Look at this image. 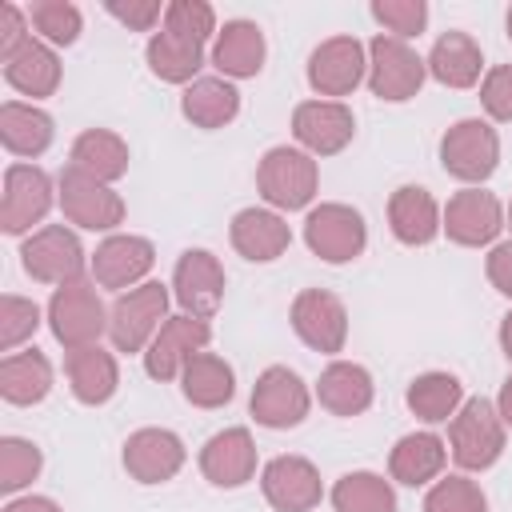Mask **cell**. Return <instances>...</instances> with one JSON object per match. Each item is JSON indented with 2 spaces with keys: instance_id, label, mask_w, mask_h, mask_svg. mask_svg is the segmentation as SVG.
Instances as JSON below:
<instances>
[{
  "instance_id": "6da1fadb",
  "label": "cell",
  "mask_w": 512,
  "mask_h": 512,
  "mask_svg": "<svg viewBox=\"0 0 512 512\" xmlns=\"http://www.w3.org/2000/svg\"><path fill=\"white\" fill-rule=\"evenodd\" d=\"M168 320V288L160 280H144L116 296L108 308V340L116 352H140Z\"/></svg>"
},
{
  "instance_id": "7a4b0ae2",
  "label": "cell",
  "mask_w": 512,
  "mask_h": 512,
  "mask_svg": "<svg viewBox=\"0 0 512 512\" xmlns=\"http://www.w3.org/2000/svg\"><path fill=\"white\" fill-rule=\"evenodd\" d=\"M448 440H452V460L460 468H468V472L492 468L504 452V420H500L496 404L484 396L464 400L448 424Z\"/></svg>"
},
{
  "instance_id": "3957f363",
  "label": "cell",
  "mask_w": 512,
  "mask_h": 512,
  "mask_svg": "<svg viewBox=\"0 0 512 512\" xmlns=\"http://www.w3.org/2000/svg\"><path fill=\"white\" fill-rule=\"evenodd\" d=\"M316 180H320L316 160H312L308 152H300V148H288V144L268 148L264 160H260V168H256L260 196H264L272 208H288V212L312 204Z\"/></svg>"
},
{
  "instance_id": "277c9868",
  "label": "cell",
  "mask_w": 512,
  "mask_h": 512,
  "mask_svg": "<svg viewBox=\"0 0 512 512\" xmlns=\"http://www.w3.org/2000/svg\"><path fill=\"white\" fill-rule=\"evenodd\" d=\"M48 324L52 336L72 352V348H88L100 340V332H108V312L96 296V284H64L52 292L48 300Z\"/></svg>"
},
{
  "instance_id": "5b68a950",
  "label": "cell",
  "mask_w": 512,
  "mask_h": 512,
  "mask_svg": "<svg viewBox=\"0 0 512 512\" xmlns=\"http://www.w3.org/2000/svg\"><path fill=\"white\" fill-rule=\"evenodd\" d=\"M496 160H500V140H496V128L484 120H456L440 136V164L448 176L464 184L488 180L496 172Z\"/></svg>"
},
{
  "instance_id": "8992f818",
  "label": "cell",
  "mask_w": 512,
  "mask_h": 512,
  "mask_svg": "<svg viewBox=\"0 0 512 512\" xmlns=\"http://www.w3.org/2000/svg\"><path fill=\"white\" fill-rule=\"evenodd\" d=\"M20 264L32 280L40 284H76L80 272H84V248L76 240L72 228L64 224H48L40 232H32L20 248Z\"/></svg>"
},
{
  "instance_id": "52a82bcc",
  "label": "cell",
  "mask_w": 512,
  "mask_h": 512,
  "mask_svg": "<svg viewBox=\"0 0 512 512\" xmlns=\"http://www.w3.org/2000/svg\"><path fill=\"white\" fill-rule=\"evenodd\" d=\"M424 72H428V64L404 40L376 36L368 44V88H372V96L392 100V104L412 100L424 84Z\"/></svg>"
},
{
  "instance_id": "ba28073f",
  "label": "cell",
  "mask_w": 512,
  "mask_h": 512,
  "mask_svg": "<svg viewBox=\"0 0 512 512\" xmlns=\"http://www.w3.org/2000/svg\"><path fill=\"white\" fill-rule=\"evenodd\" d=\"M304 240L308 248L328 260V264H344V260H356L368 244V228H364V216L348 204H320L308 212L304 220Z\"/></svg>"
},
{
  "instance_id": "9c48e42d",
  "label": "cell",
  "mask_w": 512,
  "mask_h": 512,
  "mask_svg": "<svg viewBox=\"0 0 512 512\" xmlns=\"http://www.w3.org/2000/svg\"><path fill=\"white\" fill-rule=\"evenodd\" d=\"M208 336H212V328L204 316H188V312L168 316L144 352V372L152 380H176L188 368V360L204 352Z\"/></svg>"
},
{
  "instance_id": "30bf717a",
  "label": "cell",
  "mask_w": 512,
  "mask_h": 512,
  "mask_svg": "<svg viewBox=\"0 0 512 512\" xmlns=\"http://www.w3.org/2000/svg\"><path fill=\"white\" fill-rule=\"evenodd\" d=\"M60 208L72 224L88 228V232H108L116 224H124V200L120 192H112L108 184L76 172L72 164L60 172Z\"/></svg>"
},
{
  "instance_id": "8fae6325",
  "label": "cell",
  "mask_w": 512,
  "mask_h": 512,
  "mask_svg": "<svg viewBox=\"0 0 512 512\" xmlns=\"http://www.w3.org/2000/svg\"><path fill=\"white\" fill-rule=\"evenodd\" d=\"M52 208V180L36 164H12L4 172V196H0V228L8 236L28 232L32 224L44 220Z\"/></svg>"
},
{
  "instance_id": "7c38bea8",
  "label": "cell",
  "mask_w": 512,
  "mask_h": 512,
  "mask_svg": "<svg viewBox=\"0 0 512 512\" xmlns=\"http://www.w3.org/2000/svg\"><path fill=\"white\" fill-rule=\"evenodd\" d=\"M248 412L264 428H296L308 416V388L292 368L272 364L260 372L252 400H248Z\"/></svg>"
},
{
  "instance_id": "4fadbf2b",
  "label": "cell",
  "mask_w": 512,
  "mask_h": 512,
  "mask_svg": "<svg viewBox=\"0 0 512 512\" xmlns=\"http://www.w3.org/2000/svg\"><path fill=\"white\" fill-rule=\"evenodd\" d=\"M292 328L296 336L316 348V352H340L348 340V312L340 304V296L324 292V288H304L292 300Z\"/></svg>"
},
{
  "instance_id": "5bb4252c",
  "label": "cell",
  "mask_w": 512,
  "mask_h": 512,
  "mask_svg": "<svg viewBox=\"0 0 512 512\" xmlns=\"http://www.w3.org/2000/svg\"><path fill=\"white\" fill-rule=\"evenodd\" d=\"M368 72L364 44L356 36H328L308 56V84L320 96H348Z\"/></svg>"
},
{
  "instance_id": "9a60e30c",
  "label": "cell",
  "mask_w": 512,
  "mask_h": 512,
  "mask_svg": "<svg viewBox=\"0 0 512 512\" xmlns=\"http://www.w3.org/2000/svg\"><path fill=\"white\" fill-rule=\"evenodd\" d=\"M172 288H176V300L188 316H212L224 300V268L212 252L204 248H188L180 252L176 260V272H172Z\"/></svg>"
},
{
  "instance_id": "2e32d148",
  "label": "cell",
  "mask_w": 512,
  "mask_h": 512,
  "mask_svg": "<svg viewBox=\"0 0 512 512\" xmlns=\"http://www.w3.org/2000/svg\"><path fill=\"white\" fill-rule=\"evenodd\" d=\"M504 228V212H500V200L484 188H464L448 200L444 208V232L448 240L464 244V248H480V244H492Z\"/></svg>"
},
{
  "instance_id": "e0dca14e",
  "label": "cell",
  "mask_w": 512,
  "mask_h": 512,
  "mask_svg": "<svg viewBox=\"0 0 512 512\" xmlns=\"http://www.w3.org/2000/svg\"><path fill=\"white\" fill-rule=\"evenodd\" d=\"M264 500L276 512H312L320 504V472L304 456H276L260 476Z\"/></svg>"
},
{
  "instance_id": "ac0fdd59",
  "label": "cell",
  "mask_w": 512,
  "mask_h": 512,
  "mask_svg": "<svg viewBox=\"0 0 512 512\" xmlns=\"http://www.w3.org/2000/svg\"><path fill=\"white\" fill-rule=\"evenodd\" d=\"M124 468L140 484H164L184 468V444L168 428H140L124 440Z\"/></svg>"
},
{
  "instance_id": "d6986e66",
  "label": "cell",
  "mask_w": 512,
  "mask_h": 512,
  "mask_svg": "<svg viewBox=\"0 0 512 512\" xmlns=\"http://www.w3.org/2000/svg\"><path fill=\"white\" fill-rule=\"evenodd\" d=\"M292 132L308 152L332 156V152L348 148V140L356 132V120L340 100H304L292 112Z\"/></svg>"
},
{
  "instance_id": "ffe728a7",
  "label": "cell",
  "mask_w": 512,
  "mask_h": 512,
  "mask_svg": "<svg viewBox=\"0 0 512 512\" xmlns=\"http://www.w3.org/2000/svg\"><path fill=\"white\" fill-rule=\"evenodd\" d=\"M200 472L216 488H240L256 472V444L248 428H224L200 448Z\"/></svg>"
},
{
  "instance_id": "44dd1931",
  "label": "cell",
  "mask_w": 512,
  "mask_h": 512,
  "mask_svg": "<svg viewBox=\"0 0 512 512\" xmlns=\"http://www.w3.org/2000/svg\"><path fill=\"white\" fill-rule=\"evenodd\" d=\"M152 260H156L152 240H144V236H108L92 252V276H96L100 288H128V284L148 276Z\"/></svg>"
},
{
  "instance_id": "7402d4cb",
  "label": "cell",
  "mask_w": 512,
  "mask_h": 512,
  "mask_svg": "<svg viewBox=\"0 0 512 512\" xmlns=\"http://www.w3.org/2000/svg\"><path fill=\"white\" fill-rule=\"evenodd\" d=\"M388 224H392V236L400 244H412V248L436 240V232L444 228L432 192L420 188V184H404V188L392 192V200H388Z\"/></svg>"
},
{
  "instance_id": "603a6c76",
  "label": "cell",
  "mask_w": 512,
  "mask_h": 512,
  "mask_svg": "<svg viewBox=\"0 0 512 512\" xmlns=\"http://www.w3.org/2000/svg\"><path fill=\"white\" fill-rule=\"evenodd\" d=\"M288 244H292V232H288V224L276 212H268V208H244V212L232 216V248L244 260L268 264Z\"/></svg>"
},
{
  "instance_id": "cb8c5ba5",
  "label": "cell",
  "mask_w": 512,
  "mask_h": 512,
  "mask_svg": "<svg viewBox=\"0 0 512 512\" xmlns=\"http://www.w3.org/2000/svg\"><path fill=\"white\" fill-rule=\"evenodd\" d=\"M64 372H68L72 396L80 404H104V400H112V392L120 384V368H116L112 352H104L100 344L72 348L64 360Z\"/></svg>"
},
{
  "instance_id": "d4e9b609",
  "label": "cell",
  "mask_w": 512,
  "mask_h": 512,
  "mask_svg": "<svg viewBox=\"0 0 512 512\" xmlns=\"http://www.w3.org/2000/svg\"><path fill=\"white\" fill-rule=\"evenodd\" d=\"M316 396L332 416H360L372 404V376L364 364L332 360L316 380Z\"/></svg>"
},
{
  "instance_id": "484cf974",
  "label": "cell",
  "mask_w": 512,
  "mask_h": 512,
  "mask_svg": "<svg viewBox=\"0 0 512 512\" xmlns=\"http://www.w3.org/2000/svg\"><path fill=\"white\" fill-rule=\"evenodd\" d=\"M264 32L252 24V20H228L220 32H216V44H212V64L224 72V76H256L264 68Z\"/></svg>"
},
{
  "instance_id": "4316f807",
  "label": "cell",
  "mask_w": 512,
  "mask_h": 512,
  "mask_svg": "<svg viewBox=\"0 0 512 512\" xmlns=\"http://www.w3.org/2000/svg\"><path fill=\"white\" fill-rule=\"evenodd\" d=\"M4 80L16 88V92H24V96H52L56 92V84H60V60H56V52L44 44V40H36V36H28L8 60H4Z\"/></svg>"
},
{
  "instance_id": "83f0119b",
  "label": "cell",
  "mask_w": 512,
  "mask_h": 512,
  "mask_svg": "<svg viewBox=\"0 0 512 512\" xmlns=\"http://www.w3.org/2000/svg\"><path fill=\"white\" fill-rule=\"evenodd\" d=\"M180 112L184 120H192L196 128H224L228 120H236L240 112V92L224 80V76H200L184 88L180 96Z\"/></svg>"
},
{
  "instance_id": "f1b7e54d",
  "label": "cell",
  "mask_w": 512,
  "mask_h": 512,
  "mask_svg": "<svg viewBox=\"0 0 512 512\" xmlns=\"http://www.w3.org/2000/svg\"><path fill=\"white\" fill-rule=\"evenodd\" d=\"M72 168L100 184H112L128 172V144L108 128H88L72 140Z\"/></svg>"
},
{
  "instance_id": "f546056e",
  "label": "cell",
  "mask_w": 512,
  "mask_h": 512,
  "mask_svg": "<svg viewBox=\"0 0 512 512\" xmlns=\"http://www.w3.org/2000/svg\"><path fill=\"white\" fill-rule=\"evenodd\" d=\"M484 56L468 32H444L428 52V72L448 88H472L480 80Z\"/></svg>"
},
{
  "instance_id": "4dcf8cb0",
  "label": "cell",
  "mask_w": 512,
  "mask_h": 512,
  "mask_svg": "<svg viewBox=\"0 0 512 512\" xmlns=\"http://www.w3.org/2000/svg\"><path fill=\"white\" fill-rule=\"evenodd\" d=\"M52 392V364L44 352H8L0 360V396L8 404H40Z\"/></svg>"
},
{
  "instance_id": "1f68e13d",
  "label": "cell",
  "mask_w": 512,
  "mask_h": 512,
  "mask_svg": "<svg viewBox=\"0 0 512 512\" xmlns=\"http://www.w3.org/2000/svg\"><path fill=\"white\" fill-rule=\"evenodd\" d=\"M180 392L188 404L196 408H224L236 392V376H232V364L212 356V352H200L188 360V368L180 372Z\"/></svg>"
},
{
  "instance_id": "d6a6232c",
  "label": "cell",
  "mask_w": 512,
  "mask_h": 512,
  "mask_svg": "<svg viewBox=\"0 0 512 512\" xmlns=\"http://www.w3.org/2000/svg\"><path fill=\"white\" fill-rule=\"evenodd\" d=\"M444 456H448V448H444V440L436 432H408V436L396 440V448L388 456V468H392V476L400 484L416 488V484H428V480L440 476Z\"/></svg>"
},
{
  "instance_id": "836d02e7",
  "label": "cell",
  "mask_w": 512,
  "mask_h": 512,
  "mask_svg": "<svg viewBox=\"0 0 512 512\" xmlns=\"http://www.w3.org/2000/svg\"><path fill=\"white\" fill-rule=\"evenodd\" d=\"M0 140L12 156H40L52 144V116L36 104H0Z\"/></svg>"
},
{
  "instance_id": "e575fe53",
  "label": "cell",
  "mask_w": 512,
  "mask_h": 512,
  "mask_svg": "<svg viewBox=\"0 0 512 512\" xmlns=\"http://www.w3.org/2000/svg\"><path fill=\"white\" fill-rule=\"evenodd\" d=\"M144 56H148V68H152L160 80H168V84H192V76H196L200 64H204V44H196V40H188V36L164 28V32H156V36L148 40Z\"/></svg>"
},
{
  "instance_id": "d590c367",
  "label": "cell",
  "mask_w": 512,
  "mask_h": 512,
  "mask_svg": "<svg viewBox=\"0 0 512 512\" xmlns=\"http://www.w3.org/2000/svg\"><path fill=\"white\" fill-rule=\"evenodd\" d=\"M408 408L420 416V420H428V424H440V420H448V416H456L460 412V400H464V388H460V380L452 376V372H424V376H416L412 384H408Z\"/></svg>"
},
{
  "instance_id": "8d00e7d4",
  "label": "cell",
  "mask_w": 512,
  "mask_h": 512,
  "mask_svg": "<svg viewBox=\"0 0 512 512\" xmlns=\"http://www.w3.org/2000/svg\"><path fill=\"white\" fill-rule=\"evenodd\" d=\"M336 512H396V492L376 472H348L332 488Z\"/></svg>"
},
{
  "instance_id": "74e56055",
  "label": "cell",
  "mask_w": 512,
  "mask_h": 512,
  "mask_svg": "<svg viewBox=\"0 0 512 512\" xmlns=\"http://www.w3.org/2000/svg\"><path fill=\"white\" fill-rule=\"evenodd\" d=\"M40 448L32 440L20 436H4L0 440V492H20L24 484H32L40 476Z\"/></svg>"
},
{
  "instance_id": "f35d334b",
  "label": "cell",
  "mask_w": 512,
  "mask_h": 512,
  "mask_svg": "<svg viewBox=\"0 0 512 512\" xmlns=\"http://www.w3.org/2000/svg\"><path fill=\"white\" fill-rule=\"evenodd\" d=\"M28 20H32V28L48 44H72L80 36V24H84L80 20V8L68 4V0H36L28 8Z\"/></svg>"
},
{
  "instance_id": "ab89813d",
  "label": "cell",
  "mask_w": 512,
  "mask_h": 512,
  "mask_svg": "<svg viewBox=\"0 0 512 512\" xmlns=\"http://www.w3.org/2000/svg\"><path fill=\"white\" fill-rule=\"evenodd\" d=\"M424 512H488V500L476 480L468 476H444L424 496Z\"/></svg>"
},
{
  "instance_id": "60d3db41",
  "label": "cell",
  "mask_w": 512,
  "mask_h": 512,
  "mask_svg": "<svg viewBox=\"0 0 512 512\" xmlns=\"http://www.w3.org/2000/svg\"><path fill=\"white\" fill-rule=\"evenodd\" d=\"M40 328V308L24 296H0V348L12 352L16 344H24L32 332Z\"/></svg>"
},
{
  "instance_id": "b9f144b4",
  "label": "cell",
  "mask_w": 512,
  "mask_h": 512,
  "mask_svg": "<svg viewBox=\"0 0 512 512\" xmlns=\"http://www.w3.org/2000/svg\"><path fill=\"white\" fill-rule=\"evenodd\" d=\"M164 28L168 32H180V36H188L196 44H204L216 32V12L204 0H172L164 8Z\"/></svg>"
},
{
  "instance_id": "7bdbcfd3",
  "label": "cell",
  "mask_w": 512,
  "mask_h": 512,
  "mask_svg": "<svg viewBox=\"0 0 512 512\" xmlns=\"http://www.w3.org/2000/svg\"><path fill=\"white\" fill-rule=\"evenodd\" d=\"M372 16L388 32H396V40H404V36H420V28L428 24V4L424 0H376Z\"/></svg>"
},
{
  "instance_id": "ee69618b",
  "label": "cell",
  "mask_w": 512,
  "mask_h": 512,
  "mask_svg": "<svg viewBox=\"0 0 512 512\" xmlns=\"http://www.w3.org/2000/svg\"><path fill=\"white\" fill-rule=\"evenodd\" d=\"M484 112L492 120H512V64H496L480 84Z\"/></svg>"
},
{
  "instance_id": "f6af8a7d",
  "label": "cell",
  "mask_w": 512,
  "mask_h": 512,
  "mask_svg": "<svg viewBox=\"0 0 512 512\" xmlns=\"http://www.w3.org/2000/svg\"><path fill=\"white\" fill-rule=\"evenodd\" d=\"M108 8V16H116L120 24H128V28H136V32H148L156 20H160V4L156 0H108L104 4Z\"/></svg>"
},
{
  "instance_id": "bcb514c9",
  "label": "cell",
  "mask_w": 512,
  "mask_h": 512,
  "mask_svg": "<svg viewBox=\"0 0 512 512\" xmlns=\"http://www.w3.org/2000/svg\"><path fill=\"white\" fill-rule=\"evenodd\" d=\"M24 40H28L24 12H20L12 0H4V4H0V60H8Z\"/></svg>"
},
{
  "instance_id": "7dc6e473",
  "label": "cell",
  "mask_w": 512,
  "mask_h": 512,
  "mask_svg": "<svg viewBox=\"0 0 512 512\" xmlns=\"http://www.w3.org/2000/svg\"><path fill=\"white\" fill-rule=\"evenodd\" d=\"M488 280L496 292L512 296V244H496L488 252Z\"/></svg>"
},
{
  "instance_id": "c3c4849f",
  "label": "cell",
  "mask_w": 512,
  "mask_h": 512,
  "mask_svg": "<svg viewBox=\"0 0 512 512\" xmlns=\"http://www.w3.org/2000/svg\"><path fill=\"white\" fill-rule=\"evenodd\" d=\"M4 512H64V508L48 496H24V500H12Z\"/></svg>"
},
{
  "instance_id": "681fc988",
  "label": "cell",
  "mask_w": 512,
  "mask_h": 512,
  "mask_svg": "<svg viewBox=\"0 0 512 512\" xmlns=\"http://www.w3.org/2000/svg\"><path fill=\"white\" fill-rule=\"evenodd\" d=\"M496 412H500L504 428H512V376L500 384V400H496Z\"/></svg>"
},
{
  "instance_id": "f907efd6",
  "label": "cell",
  "mask_w": 512,
  "mask_h": 512,
  "mask_svg": "<svg viewBox=\"0 0 512 512\" xmlns=\"http://www.w3.org/2000/svg\"><path fill=\"white\" fill-rule=\"evenodd\" d=\"M500 348H504V356L512 360V312L500 320Z\"/></svg>"
},
{
  "instance_id": "816d5d0a",
  "label": "cell",
  "mask_w": 512,
  "mask_h": 512,
  "mask_svg": "<svg viewBox=\"0 0 512 512\" xmlns=\"http://www.w3.org/2000/svg\"><path fill=\"white\" fill-rule=\"evenodd\" d=\"M508 40H512V8H508Z\"/></svg>"
},
{
  "instance_id": "f5cc1de1",
  "label": "cell",
  "mask_w": 512,
  "mask_h": 512,
  "mask_svg": "<svg viewBox=\"0 0 512 512\" xmlns=\"http://www.w3.org/2000/svg\"><path fill=\"white\" fill-rule=\"evenodd\" d=\"M508 224H512V208H508Z\"/></svg>"
}]
</instances>
